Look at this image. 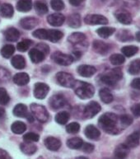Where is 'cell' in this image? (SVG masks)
<instances>
[{"label":"cell","mask_w":140,"mask_h":159,"mask_svg":"<svg viewBox=\"0 0 140 159\" xmlns=\"http://www.w3.org/2000/svg\"><path fill=\"white\" fill-rule=\"evenodd\" d=\"M98 123L101 128L107 134H117L124 127L120 120V116L114 113H105L99 118Z\"/></svg>","instance_id":"obj_1"},{"label":"cell","mask_w":140,"mask_h":159,"mask_svg":"<svg viewBox=\"0 0 140 159\" xmlns=\"http://www.w3.org/2000/svg\"><path fill=\"white\" fill-rule=\"evenodd\" d=\"M74 93L79 98L83 100L93 98L95 93V88L92 84L83 81L75 80L73 88Z\"/></svg>","instance_id":"obj_2"},{"label":"cell","mask_w":140,"mask_h":159,"mask_svg":"<svg viewBox=\"0 0 140 159\" xmlns=\"http://www.w3.org/2000/svg\"><path fill=\"white\" fill-rule=\"evenodd\" d=\"M122 78H123V73L121 71V69H120V68H115V69H111V71L106 73V74H103L101 77V80L105 84L113 87Z\"/></svg>","instance_id":"obj_3"},{"label":"cell","mask_w":140,"mask_h":159,"mask_svg":"<svg viewBox=\"0 0 140 159\" xmlns=\"http://www.w3.org/2000/svg\"><path fill=\"white\" fill-rule=\"evenodd\" d=\"M31 111L34 118H36L39 122L45 123L49 119V113L44 106L37 103H32L31 105Z\"/></svg>","instance_id":"obj_4"},{"label":"cell","mask_w":140,"mask_h":159,"mask_svg":"<svg viewBox=\"0 0 140 159\" xmlns=\"http://www.w3.org/2000/svg\"><path fill=\"white\" fill-rule=\"evenodd\" d=\"M56 80L60 86L68 88H73L74 82H75L74 76L69 73H65V72L58 73L56 74Z\"/></svg>","instance_id":"obj_5"},{"label":"cell","mask_w":140,"mask_h":159,"mask_svg":"<svg viewBox=\"0 0 140 159\" xmlns=\"http://www.w3.org/2000/svg\"><path fill=\"white\" fill-rule=\"evenodd\" d=\"M52 60L56 63V64L62 65V66H69L74 61V58L72 55H66L60 51H56L51 55Z\"/></svg>","instance_id":"obj_6"},{"label":"cell","mask_w":140,"mask_h":159,"mask_svg":"<svg viewBox=\"0 0 140 159\" xmlns=\"http://www.w3.org/2000/svg\"><path fill=\"white\" fill-rule=\"evenodd\" d=\"M101 109L102 107L99 103L97 102H91L86 106L83 110V116L87 119H91L95 116L96 115H97L101 111Z\"/></svg>","instance_id":"obj_7"},{"label":"cell","mask_w":140,"mask_h":159,"mask_svg":"<svg viewBox=\"0 0 140 159\" xmlns=\"http://www.w3.org/2000/svg\"><path fill=\"white\" fill-rule=\"evenodd\" d=\"M85 23L88 25H106L108 20L106 17L99 14H88L84 18Z\"/></svg>","instance_id":"obj_8"},{"label":"cell","mask_w":140,"mask_h":159,"mask_svg":"<svg viewBox=\"0 0 140 159\" xmlns=\"http://www.w3.org/2000/svg\"><path fill=\"white\" fill-rule=\"evenodd\" d=\"M50 107L54 110H60L68 104L67 100L61 94H56L51 97L49 101Z\"/></svg>","instance_id":"obj_9"},{"label":"cell","mask_w":140,"mask_h":159,"mask_svg":"<svg viewBox=\"0 0 140 159\" xmlns=\"http://www.w3.org/2000/svg\"><path fill=\"white\" fill-rule=\"evenodd\" d=\"M50 87L44 83H37L34 87V96L37 99L42 100L47 96Z\"/></svg>","instance_id":"obj_10"},{"label":"cell","mask_w":140,"mask_h":159,"mask_svg":"<svg viewBox=\"0 0 140 159\" xmlns=\"http://www.w3.org/2000/svg\"><path fill=\"white\" fill-rule=\"evenodd\" d=\"M65 21V17L61 13H53L48 16L47 21L48 23L53 26H60L64 24Z\"/></svg>","instance_id":"obj_11"},{"label":"cell","mask_w":140,"mask_h":159,"mask_svg":"<svg viewBox=\"0 0 140 159\" xmlns=\"http://www.w3.org/2000/svg\"><path fill=\"white\" fill-rule=\"evenodd\" d=\"M115 17L116 19L124 25H129L132 23L133 18L132 16L129 12L124 10H120L115 12Z\"/></svg>","instance_id":"obj_12"},{"label":"cell","mask_w":140,"mask_h":159,"mask_svg":"<svg viewBox=\"0 0 140 159\" xmlns=\"http://www.w3.org/2000/svg\"><path fill=\"white\" fill-rule=\"evenodd\" d=\"M97 69L95 67L92 65H87V64H83L78 67V73L81 76L85 77V78H89L96 74Z\"/></svg>","instance_id":"obj_13"},{"label":"cell","mask_w":140,"mask_h":159,"mask_svg":"<svg viewBox=\"0 0 140 159\" xmlns=\"http://www.w3.org/2000/svg\"><path fill=\"white\" fill-rule=\"evenodd\" d=\"M39 23L38 19H36V17H24L20 21V25L23 29L26 30H31L34 27H36Z\"/></svg>","instance_id":"obj_14"},{"label":"cell","mask_w":140,"mask_h":159,"mask_svg":"<svg viewBox=\"0 0 140 159\" xmlns=\"http://www.w3.org/2000/svg\"><path fill=\"white\" fill-rule=\"evenodd\" d=\"M29 56L31 62L34 64H39L45 60V55L36 48H33L29 51Z\"/></svg>","instance_id":"obj_15"},{"label":"cell","mask_w":140,"mask_h":159,"mask_svg":"<svg viewBox=\"0 0 140 159\" xmlns=\"http://www.w3.org/2000/svg\"><path fill=\"white\" fill-rule=\"evenodd\" d=\"M45 145L48 149L50 151H57L61 147V142L60 139H58L54 137H48L45 139Z\"/></svg>","instance_id":"obj_16"},{"label":"cell","mask_w":140,"mask_h":159,"mask_svg":"<svg viewBox=\"0 0 140 159\" xmlns=\"http://www.w3.org/2000/svg\"><path fill=\"white\" fill-rule=\"evenodd\" d=\"M85 135L89 139L97 140L100 138L101 132L96 126L93 125H89L85 129Z\"/></svg>","instance_id":"obj_17"},{"label":"cell","mask_w":140,"mask_h":159,"mask_svg":"<svg viewBox=\"0 0 140 159\" xmlns=\"http://www.w3.org/2000/svg\"><path fill=\"white\" fill-rule=\"evenodd\" d=\"M93 49L96 52L101 55H106L110 50V45L102 40H95L93 42Z\"/></svg>","instance_id":"obj_18"},{"label":"cell","mask_w":140,"mask_h":159,"mask_svg":"<svg viewBox=\"0 0 140 159\" xmlns=\"http://www.w3.org/2000/svg\"><path fill=\"white\" fill-rule=\"evenodd\" d=\"M129 152V148L125 143L119 144L115 149V156L116 158L124 159L128 156Z\"/></svg>","instance_id":"obj_19"},{"label":"cell","mask_w":140,"mask_h":159,"mask_svg":"<svg viewBox=\"0 0 140 159\" xmlns=\"http://www.w3.org/2000/svg\"><path fill=\"white\" fill-rule=\"evenodd\" d=\"M140 142V133L139 132H133L130 135L128 136V138L126 139L125 144L128 146L129 148H136L139 144Z\"/></svg>","instance_id":"obj_20"},{"label":"cell","mask_w":140,"mask_h":159,"mask_svg":"<svg viewBox=\"0 0 140 159\" xmlns=\"http://www.w3.org/2000/svg\"><path fill=\"white\" fill-rule=\"evenodd\" d=\"M4 36L5 39L8 41H17L20 37V31L14 27H9L5 31Z\"/></svg>","instance_id":"obj_21"},{"label":"cell","mask_w":140,"mask_h":159,"mask_svg":"<svg viewBox=\"0 0 140 159\" xmlns=\"http://www.w3.org/2000/svg\"><path fill=\"white\" fill-rule=\"evenodd\" d=\"M68 40L73 45H83L86 40V36L81 32H74L69 36Z\"/></svg>","instance_id":"obj_22"},{"label":"cell","mask_w":140,"mask_h":159,"mask_svg":"<svg viewBox=\"0 0 140 159\" xmlns=\"http://www.w3.org/2000/svg\"><path fill=\"white\" fill-rule=\"evenodd\" d=\"M14 14V8L10 3H3L0 6V15L6 18H10Z\"/></svg>","instance_id":"obj_23"},{"label":"cell","mask_w":140,"mask_h":159,"mask_svg":"<svg viewBox=\"0 0 140 159\" xmlns=\"http://www.w3.org/2000/svg\"><path fill=\"white\" fill-rule=\"evenodd\" d=\"M13 82L18 86H24L27 84L30 81V77L26 73H18L13 77Z\"/></svg>","instance_id":"obj_24"},{"label":"cell","mask_w":140,"mask_h":159,"mask_svg":"<svg viewBox=\"0 0 140 159\" xmlns=\"http://www.w3.org/2000/svg\"><path fill=\"white\" fill-rule=\"evenodd\" d=\"M21 152L26 155H32L36 152L37 147L32 143H26L24 142L20 145Z\"/></svg>","instance_id":"obj_25"},{"label":"cell","mask_w":140,"mask_h":159,"mask_svg":"<svg viewBox=\"0 0 140 159\" xmlns=\"http://www.w3.org/2000/svg\"><path fill=\"white\" fill-rule=\"evenodd\" d=\"M64 36L63 32L59 30H47V39L46 40H50L51 42H57L60 40H61Z\"/></svg>","instance_id":"obj_26"},{"label":"cell","mask_w":140,"mask_h":159,"mask_svg":"<svg viewBox=\"0 0 140 159\" xmlns=\"http://www.w3.org/2000/svg\"><path fill=\"white\" fill-rule=\"evenodd\" d=\"M32 7V0H18L17 3V9L19 12H29Z\"/></svg>","instance_id":"obj_27"},{"label":"cell","mask_w":140,"mask_h":159,"mask_svg":"<svg viewBox=\"0 0 140 159\" xmlns=\"http://www.w3.org/2000/svg\"><path fill=\"white\" fill-rule=\"evenodd\" d=\"M67 23L72 28H79L81 26V17L78 13H74L70 15L68 19H67Z\"/></svg>","instance_id":"obj_28"},{"label":"cell","mask_w":140,"mask_h":159,"mask_svg":"<svg viewBox=\"0 0 140 159\" xmlns=\"http://www.w3.org/2000/svg\"><path fill=\"white\" fill-rule=\"evenodd\" d=\"M99 96H100L101 100L104 103L109 104L112 101L114 100V97L112 95V93H111V91L108 88H102L99 92Z\"/></svg>","instance_id":"obj_29"},{"label":"cell","mask_w":140,"mask_h":159,"mask_svg":"<svg viewBox=\"0 0 140 159\" xmlns=\"http://www.w3.org/2000/svg\"><path fill=\"white\" fill-rule=\"evenodd\" d=\"M34 7L36 12L40 15H44L48 12L47 3L44 0H37L34 3Z\"/></svg>","instance_id":"obj_30"},{"label":"cell","mask_w":140,"mask_h":159,"mask_svg":"<svg viewBox=\"0 0 140 159\" xmlns=\"http://www.w3.org/2000/svg\"><path fill=\"white\" fill-rule=\"evenodd\" d=\"M12 65L17 69H22L26 66V60L21 55H15L11 60Z\"/></svg>","instance_id":"obj_31"},{"label":"cell","mask_w":140,"mask_h":159,"mask_svg":"<svg viewBox=\"0 0 140 159\" xmlns=\"http://www.w3.org/2000/svg\"><path fill=\"white\" fill-rule=\"evenodd\" d=\"M28 114L27 107L24 104H17L13 109V115L17 117H26Z\"/></svg>","instance_id":"obj_32"},{"label":"cell","mask_w":140,"mask_h":159,"mask_svg":"<svg viewBox=\"0 0 140 159\" xmlns=\"http://www.w3.org/2000/svg\"><path fill=\"white\" fill-rule=\"evenodd\" d=\"M83 144V141L82 139L79 138V137H75V138L69 139L67 141V145L69 148L71 149H79L82 148Z\"/></svg>","instance_id":"obj_33"},{"label":"cell","mask_w":140,"mask_h":159,"mask_svg":"<svg viewBox=\"0 0 140 159\" xmlns=\"http://www.w3.org/2000/svg\"><path fill=\"white\" fill-rule=\"evenodd\" d=\"M115 31V29L113 27H109V26H103L101 28L97 29V33L98 34V36H101L102 38H108L109 36H111L112 34Z\"/></svg>","instance_id":"obj_34"},{"label":"cell","mask_w":140,"mask_h":159,"mask_svg":"<svg viewBox=\"0 0 140 159\" xmlns=\"http://www.w3.org/2000/svg\"><path fill=\"white\" fill-rule=\"evenodd\" d=\"M11 129L16 134H21L26 131V124L21 121H16L11 126Z\"/></svg>","instance_id":"obj_35"},{"label":"cell","mask_w":140,"mask_h":159,"mask_svg":"<svg viewBox=\"0 0 140 159\" xmlns=\"http://www.w3.org/2000/svg\"><path fill=\"white\" fill-rule=\"evenodd\" d=\"M138 51V48L134 45H126L121 49V52L126 57H132Z\"/></svg>","instance_id":"obj_36"},{"label":"cell","mask_w":140,"mask_h":159,"mask_svg":"<svg viewBox=\"0 0 140 159\" xmlns=\"http://www.w3.org/2000/svg\"><path fill=\"white\" fill-rule=\"evenodd\" d=\"M14 52L15 47L14 45H5L1 50V55L5 59H8V58L12 57Z\"/></svg>","instance_id":"obj_37"},{"label":"cell","mask_w":140,"mask_h":159,"mask_svg":"<svg viewBox=\"0 0 140 159\" xmlns=\"http://www.w3.org/2000/svg\"><path fill=\"white\" fill-rule=\"evenodd\" d=\"M70 116L69 113L67 111H60L55 116V121L60 125H65L69 121Z\"/></svg>","instance_id":"obj_38"},{"label":"cell","mask_w":140,"mask_h":159,"mask_svg":"<svg viewBox=\"0 0 140 159\" xmlns=\"http://www.w3.org/2000/svg\"><path fill=\"white\" fill-rule=\"evenodd\" d=\"M128 72L132 75H135L140 73V60H133L131 62L128 69Z\"/></svg>","instance_id":"obj_39"},{"label":"cell","mask_w":140,"mask_h":159,"mask_svg":"<svg viewBox=\"0 0 140 159\" xmlns=\"http://www.w3.org/2000/svg\"><path fill=\"white\" fill-rule=\"evenodd\" d=\"M110 61L114 65H120L124 63L125 58L124 55H120V54H114L110 57Z\"/></svg>","instance_id":"obj_40"},{"label":"cell","mask_w":140,"mask_h":159,"mask_svg":"<svg viewBox=\"0 0 140 159\" xmlns=\"http://www.w3.org/2000/svg\"><path fill=\"white\" fill-rule=\"evenodd\" d=\"M32 40H28V39H26V40H21V42H19L17 44V49L21 52H26V50H28L30 46L32 45Z\"/></svg>","instance_id":"obj_41"},{"label":"cell","mask_w":140,"mask_h":159,"mask_svg":"<svg viewBox=\"0 0 140 159\" xmlns=\"http://www.w3.org/2000/svg\"><path fill=\"white\" fill-rule=\"evenodd\" d=\"M117 38L120 41H129V40H133V36L131 35V33L129 31L126 30H123L120 31L119 33L117 34Z\"/></svg>","instance_id":"obj_42"},{"label":"cell","mask_w":140,"mask_h":159,"mask_svg":"<svg viewBox=\"0 0 140 159\" xmlns=\"http://www.w3.org/2000/svg\"><path fill=\"white\" fill-rule=\"evenodd\" d=\"M9 102V95L7 94L6 89L3 88H0V105L5 106V105L8 104Z\"/></svg>","instance_id":"obj_43"},{"label":"cell","mask_w":140,"mask_h":159,"mask_svg":"<svg viewBox=\"0 0 140 159\" xmlns=\"http://www.w3.org/2000/svg\"><path fill=\"white\" fill-rule=\"evenodd\" d=\"M39 135L36 133H32V132H30V133L26 134L25 135L23 136V140L24 142L26 143H35L39 141Z\"/></svg>","instance_id":"obj_44"},{"label":"cell","mask_w":140,"mask_h":159,"mask_svg":"<svg viewBox=\"0 0 140 159\" xmlns=\"http://www.w3.org/2000/svg\"><path fill=\"white\" fill-rule=\"evenodd\" d=\"M80 130V125L78 122H72L66 127V131L69 134H77Z\"/></svg>","instance_id":"obj_45"},{"label":"cell","mask_w":140,"mask_h":159,"mask_svg":"<svg viewBox=\"0 0 140 159\" xmlns=\"http://www.w3.org/2000/svg\"><path fill=\"white\" fill-rule=\"evenodd\" d=\"M32 36L40 40L47 39V30L46 29H37L32 33Z\"/></svg>","instance_id":"obj_46"},{"label":"cell","mask_w":140,"mask_h":159,"mask_svg":"<svg viewBox=\"0 0 140 159\" xmlns=\"http://www.w3.org/2000/svg\"><path fill=\"white\" fill-rule=\"evenodd\" d=\"M120 123L122 125L124 128H126L133 123V118L130 116H128V115H123V116H120Z\"/></svg>","instance_id":"obj_47"},{"label":"cell","mask_w":140,"mask_h":159,"mask_svg":"<svg viewBox=\"0 0 140 159\" xmlns=\"http://www.w3.org/2000/svg\"><path fill=\"white\" fill-rule=\"evenodd\" d=\"M50 5L53 9L55 11H61L64 8V3L63 0H51Z\"/></svg>","instance_id":"obj_48"},{"label":"cell","mask_w":140,"mask_h":159,"mask_svg":"<svg viewBox=\"0 0 140 159\" xmlns=\"http://www.w3.org/2000/svg\"><path fill=\"white\" fill-rule=\"evenodd\" d=\"M115 1L126 7H134L139 3V0H115Z\"/></svg>","instance_id":"obj_49"},{"label":"cell","mask_w":140,"mask_h":159,"mask_svg":"<svg viewBox=\"0 0 140 159\" xmlns=\"http://www.w3.org/2000/svg\"><path fill=\"white\" fill-rule=\"evenodd\" d=\"M10 78L9 72L7 71V69L4 68H0V81L1 82H5V81H8Z\"/></svg>","instance_id":"obj_50"},{"label":"cell","mask_w":140,"mask_h":159,"mask_svg":"<svg viewBox=\"0 0 140 159\" xmlns=\"http://www.w3.org/2000/svg\"><path fill=\"white\" fill-rule=\"evenodd\" d=\"M35 48L38 49V50H40L41 52L44 53L45 55H48L49 52H50V47H49L46 44H45V43H40V44H37V45H36Z\"/></svg>","instance_id":"obj_51"},{"label":"cell","mask_w":140,"mask_h":159,"mask_svg":"<svg viewBox=\"0 0 140 159\" xmlns=\"http://www.w3.org/2000/svg\"><path fill=\"white\" fill-rule=\"evenodd\" d=\"M83 149V152H87V153H90L94 150V145H93L92 143H83V146L81 148Z\"/></svg>","instance_id":"obj_52"},{"label":"cell","mask_w":140,"mask_h":159,"mask_svg":"<svg viewBox=\"0 0 140 159\" xmlns=\"http://www.w3.org/2000/svg\"><path fill=\"white\" fill-rule=\"evenodd\" d=\"M131 111L133 112V114L134 116L139 117L140 116V103L138 104H135L134 106L132 107L131 108Z\"/></svg>","instance_id":"obj_53"},{"label":"cell","mask_w":140,"mask_h":159,"mask_svg":"<svg viewBox=\"0 0 140 159\" xmlns=\"http://www.w3.org/2000/svg\"><path fill=\"white\" fill-rule=\"evenodd\" d=\"M131 87L134 89H138V90H140V78H138V79H134L132 83H131Z\"/></svg>","instance_id":"obj_54"},{"label":"cell","mask_w":140,"mask_h":159,"mask_svg":"<svg viewBox=\"0 0 140 159\" xmlns=\"http://www.w3.org/2000/svg\"><path fill=\"white\" fill-rule=\"evenodd\" d=\"M0 159H12V157L5 150L0 149Z\"/></svg>","instance_id":"obj_55"},{"label":"cell","mask_w":140,"mask_h":159,"mask_svg":"<svg viewBox=\"0 0 140 159\" xmlns=\"http://www.w3.org/2000/svg\"><path fill=\"white\" fill-rule=\"evenodd\" d=\"M70 4L73 5V6H75V7H78L79 5H81L83 3L85 0H69Z\"/></svg>","instance_id":"obj_56"},{"label":"cell","mask_w":140,"mask_h":159,"mask_svg":"<svg viewBox=\"0 0 140 159\" xmlns=\"http://www.w3.org/2000/svg\"><path fill=\"white\" fill-rule=\"evenodd\" d=\"M5 116V111L3 108L0 107V120L2 119Z\"/></svg>","instance_id":"obj_57"},{"label":"cell","mask_w":140,"mask_h":159,"mask_svg":"<svg viewBox=\"0 0 140 159\" xmlns=\"http://www.w3.org/2000/svg\"><path fill=\"white\" fill-rule=\"evenodd\" d=\"M135 37H136V40H138V41H139V42H140V31H138V32L136 33Z\"/></svg>","instance_id":"obj_58"},{"label":"cell","mask_w":140,"mask_h":159,"mask_svg":"<svg viewBox=\"0 0 140 159\" xmlns=\"http://www.w3.org/2000/svg\"><path fill=\"white\" fill-rule=\"evenodd\" d=\"M76 159H88V157H83V156H82V157H78Z\"/></svg>","instance_id":"obj_59"},{"label":"cell","mask_w":140,"mask_h":159,"mask_svg":"<svg viewBox=\"0 0 140 159\" xmlns=\"http://www.w3.org/2000/svg\"><path fill=\"white\" fill-rule=\"evenodd\" d=\"M115 159H119V158H116V157H115Z\"/></svg>","instance_id":"obj_60"}]
</instances>
